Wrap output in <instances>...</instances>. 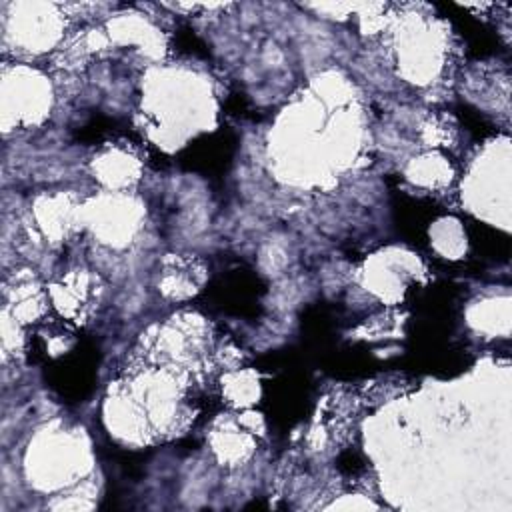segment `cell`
Here are the masks:
<instances>
[{"label": "cell", "mask_w": 512, "mask_h": 512, "mask_svg": "<svg viewBox=\"0 0 512 512\" xmlns=\"http://www.w3.org/2000/svg\"><path fill=\"white\" fill-rule=\"evenodd\" d=\"M50 108V86L44 76L30 68H12L2 78V126L34 124Z\"/></svg>", "instance_id": "6da1fadb"}, {"label": "cell", "mask_w": 512, "mask_h": 512, "mask_svg": "<svg viewBox=\"0 0 512 512\" xmlns=\"http://www.w3.org/2000/svg\"><path fill=\"white\" fill-rule=\"evenodd\" d=\"M6 38L28 52H44L60 38L62 22L52 4L42 2H18L10 4L6 16Z\"/></svg>", "instance_id": "7a4b0ae2"}, {"label": "cell", "mask_w": 512, "mask_h": 512, "mask_svg": "<svg viewBox=\"0 0 512 512\" xmlns=\"http://www.w3.org/2000/svg\"><path fill=\"white\" fill-rule=\"evenodd\" d=\"M76 446L70 444V440L62 436H48L40 438L34 444V450L30 448L26 466L30 470V478L34 476L36 484L42 488H56L66 482V478L76 472Z\"/></svg>", "instance_id": "3957f363"}, {"label": "cell", "mask_w": 512, "mask_h": 512, "mask_svg": "<svg viewBox=\"0 0 512 512\" xmlns=\"http://www.w3.org/2000/svg\"><path fill=\"white\" fill-rule=\"evenodd\" d=\"M404 74L412 82H428L438 70V44L426 26H410L398 48Z\"/></svg>", "instance_id": "277c9868"}, {"label": "cell", "mask_w": 512, "mask_h": 512, "mask_svg": "<svg viewBox=\"0 0 512 512\" xmlns=\"http://www.w3.org/2000/svg\"><path fill=\"white\" fill-rule=\"evenodd\" d=\"M138 206L128 198H108L106 202L88 210L90 228L110 244L126 242L136 230Z\"/></svg>", "instance_id": "5b68a950"}, {"label": "cell", "mask_w": 512, "mask_h": 512, "mask_svg": "<svg viewBox=\"0 0 512 512\" xmlns=\"http://www.w3.org/2000/svg\"><path fill=\"white\" fill-rule=\"evenodd\" d=\"M94 172L102 184L110 188H122L136 178L138 162L122 150H110L98 156L94 162Z\"/></svg>", "instance_id": "8992f818"}, {"label": "cell", "mask_w": 512, "mask_h": 512, "mask_svg": "<svg viewBox=\"0 0 512 512\" xmlns=\"http://www.w3.org/2000/svg\"><path fill=\"white\" fill-rule=\"evenodd\" d=\"M36 220L46 236L58 238L72 222V206L62 196H46L36 202Z\"/></svg>", "instance_id": "52a82bcc"}, {"label": "cell", "mask_w": 512, "mask_h": 512, "mask_svg": "<svg viewBox=\"0 0 512 512\" xmlns=\"http://www.w3.org/2000/svg\"><path fill=\"white\" fill-rule=\"evenodd\" d=\"M408 178L420 186H440L450 180V166L438 154H424L410 162Z\"/></svg>", "instance_id": "ba28073f"}, {"label": "cell", "mask_w": 512, "mask_h": 512, "mask_svg": "<svg viewBox=\"0 0 512 512\" xmlns=\"http://www.w3.org/2000/svg\"><path fill=\"white\" fill-rule=\"evenodd\" d=\"M430 238L434 248L446 258H460L466 250V236L460 228V222L454 218H442L430 228Z\"/></svg>", "instance_id": "9c48e42d"}, {"label": "cell", "mask_w": 512, "mask_h": 512, "mask_svg": "<svg viewBox=\"0 0 512 512\" xmlns=\"http://www.w3.org/2000/svg\"><path fill=\"white\" fill-rule=\"evenodd\" d=\"M226 396L230 398L232 404L236 406H248L252 404L258 394H260V384H258V376L254 372H234L226 376V384H224Z\"/></svg>", "instance_id": "30bf717a"}, {"label": "cell", "mask_w": 512, "mask_h": 512, "mask_svg": "<svg viewBox=\"0 0 512 512\" xmlns=\"http://www.w3.org/2000/svg\"><path fill=\"white\" fill-rule=\"evenodd\" d=\"M250 438L246 432H238V430H222L216 438H214V450L220 454L222 460H230V462H238L242 458L248 456L250 452Z\"/></svg>", "instance_id": "8fae6325"}]
</instances>
